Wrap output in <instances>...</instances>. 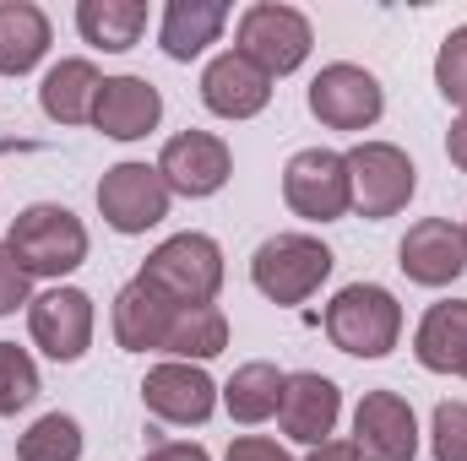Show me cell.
<instances>
[{
    "mask_svg": "<svg viewBox=\"0 0 467 461\" xmlns=\"http://www.w3.org/2000/svg\"><path fill=\"white\" fill-rule=\"evenodd\" d=\"M5 250L16 255V266L27 277H66L88 261V229L71 207H55V201H33L11 218L5 233Z\"/></svg>",
    "mask_w": 467,
    "mask_h": 461,
    "instance_id": "obj_1",
    "label": "cell"
},
{
    "mask_svg": "<svg viewBox=\"0 0 467 461\" xmlns=\"http://www.w3.org/2000/svg\"><path fill=\"white\" fill-rule=\"evenodd\" d=\"M141 282L152 293H163L169 304H180V310L213 304L218 288H223V250L207 233H174L141 261Z\"/></svg>",
    "mask_w": 467,
    "mask_h": 461,
    "instance_id": "obj_2",
    "label": "cell"
},
{
    "mask_svg": "<svg viewBox=\"0 0 467 461\" xmlns=\"http://www.w3.org/2000/svg\"><path fill=\"white\" fill-rule=\"evenodd\" d=\"M327 337L353 358H386L402 337V304L380 282H348L327 304Z\"/></svg>",
    "mask_w": 467,
    "mask_h": 461,
    "instance_id": "obj_3",
    "label": "cell"
},
{
    "mask_svg": "<svg viewBox=\"0 0 467 461\" xmlns=\"http://www.w3.org/2000/svg\"><path fill=\"white\" fill-rule=\"evenodd\" d=\"M332 277V250L310 233H272L250 255V282L272 304H305Z\"/></svg>",
    "mask_w": 467,
    "mask_h": 461,
    "instance_id": "obj_4",
    "label": "cell"
},
{
    "mask_svg": "<svg viewBox=\"0 0 467 461\" xmlns=\"http://www.w3.org/2000/svg\"><path fill=\"white\" fill-rule=\"evenodd\" d=\"M234 38H239V55H244V60H255L266 77H288V71H299V66L310 60L316 27H310V16H305V11H294V5L255 0V5H244V16H239Z\"/></svg>",
    "mask_w": 467,
    "mask_h": 461,
    "instance_id": "obj_5",
    "label": "cell"
},
{
    "mask_svg": "<svg viewBox=\"0 0 467 461\" xmlns=\"http://www.w3.org/2000/svg\"><path fill=\"white\" fill-rule=\"evenodd\" d=\"M343 158H348V185H353V212L358 218L380 223V218H397L413 201L419 169H413V158L402 147H391V141H358Z\"/></svg>",
    "mask_w": 467,
    "mask_h": 461,
    "instance_id": "obj_6",
    "label": "cell"
},
{
    "mask_svg": "<svg viewBox=\"0 0 467 461\" xmlns=\"http://www.w3.org/2000/svg\"><path fill=\"white\" fill-rule=\"evenodd\" d=\"M283 201L305 223H337L353 212V185H348V158L332 147H305L283 169Z\"/></svg>",
    "mask_w": 467,
    "mask_h": 461,
    "instance_id": "obj_7",
    "label": "cell"
},
{
    "mask_svg": "<svg viewBox=\"0 0 467 461\" xmlns=\"http://www.w3.org/2000/svg\"><path fill=\"white\" fill-rule=\"evenodd\" d=\"M158 174L169 185V196H191V201H207L229 185L234 174V152L223 136L213 130H180L163 141L158 152Z\"/></svg>",
    "mask_w": 467,
    "mask_h": 461,
    "instance_id": "obj_8",
    "label": "cell"
},
{
    "mask_svg": "<svg viewBox=\"0 0 467 461\" xmlns=\"http://www.w3.org/2000/svg\"><path fill=\"white\" fill-rule=\"evenodd\" d=\"M99 212L115 233H147L169 218V185L158 163H115L99 179Z\"/></svg>",
    "mask_w": 467,
    "mask_h": 461,
    "instance_id": "obj_9",
    "label": "cell"
},
{
    "mask_svg": "<svg viewBox=\"0 0 467 461\" xmlns=\"http://www.w3.org/2000/svg\"><path fill=\"white\" fill-rule=\"evenodd\" d=\"M386 109V93L380 82L353 66V60H337V66H321L316 82H310V115L321 119L327 130H369Z\"/></svg>",
    "mask_w": 467,
    "mask_h": 461,
    "instance_id": "obj_10",
    "label": "cell"
},
{
    "mask_svg": "<svg viewBox=\"0 0 467 461\" xmlns=\"http://www.w3.org/2000/svg\"><path fill=\"white\" fill-rule=\"evenodd\" d=\"M353 451L358 461H413L419 456V418L397 391H364L353 407Z\"/></svg>",
    "mask_w": 467,
    "mask_h": 461,
    "instance_id": "obj_11",
    "label": "cell"
},
{
    "mask_svg": "<svg viewBox=\"0 0 467 461\" xmlns=\"http://www.w3.org/2000/svg\"><path fill=\"white\" fill-rule=\"evenodd\" d=\"M27 332L55 364H77L93 347V299L82 288H49L27 304Z\"/></svg>",
    "mask_w": 467,
    "mask_h": 461,
    "instance_id": "obj_12",
    "label": "cell"
},
{
    "mask_svg": "<svg viewBox=\"0 0 467 461\" xmlns=\"http://www.w3.org/2000/svg\"><path fill=\"white\" fill-rule=\"evenodd\" d=\"M141 402H147V413L163 418V424H207L213 407H218V385H213L207 369L169 358V364H152V369H147Z\"/></svg>",
    "mask_w": 467,
    "mask_h": 461,
    "instance_id": "obj_13",
    "label": "cell"
},
{
    "mask_svg": "<svg viewBox=\"0 0 467 461\" xmlns=\"http://www.w3.org/2000/svg\"><path fill=\"white\" fill-rule=\"evenodd\" d=\"M337 418H343V391L327 380V374H316V369H299V374H288V385H283V407H277V424H283V435L294 440V446H327L332 440V429H337Z\"/></svg>",
    "mask_w": 467,
    "mask_h": 461,
    "instance_id": "obj_14",
    "label": "cell"
},
{
    "mask_svg": "<svg viewBox=\"0 0 467 461\" xmlns=\"http://www.w3.org/2000/svg\"><path fill=\"white\" fill-rule=\"evenodd\" d=\"M397 266L408 271V282H419V288H446V282H457L467 271V239L457 223H446V218H424V223H413L408 239L397 244Z\"/></svg>",
    "mask_w": 467,
    "mask_h": 461,
    "instance_id": "obj_15",
    "label": "cell"
},
{
    "mask_svg": "<svg viewBox=\"0 0 467 461\" xmlns=\"http://www.w3.org/2000/svg\"><path fill=\"white\" fill-rule=\"evenodd\" d=\"M202 104L223 119H250L272 104V77L255 60H244L239 49H229L202 71Z\"/></svg>",
    "mask_w": 467,
    "mask_h": 461,
    "instance_id": "obj_16",
    "label": "cell"
},
{
    "mask_svg": "<svg viewBox=\"0 0 467 461\" xmlns=\"http://www.w3.org/2000/svg\"><path fill=\"white\" fill-rule=\"evenodd\" d=\"M158 119H163V98H158V87L147 77H104L93 125L109 141H141V136L158 130Z\"/></svg>",
    "mask_w": 467,
    "mask_h": 461,
    "instance_id": "obj_17",
    "label": "cell"
},
{
    "mask_svg": "<svg viewBox=\"0 0 467 461\" xmlns=\"http://www.w3.org/2000/svg\"><path fill=\"white\" fill-rule=\"evenodd\" d=\"M174 310L180 304H169L163 293H152L141 277L125 282L115 293V343L125 353H163L169 326H174Z\"/></svg>",
    "mask_w": 467,
    "mask_h": 461,
    "instance_id": "obj_18",
    "label": "cell"
},
{
    "mask_svg": "<svg viewBox=\"0 0 467 461\" xmlns=\"http://www.w3.org/2000/svg\"><path fill=\"white\" fill-rule=\"evenodd\" d=\"M413 353L424 369L435 374H462L467 380V299H446L430 304L419 332H413Z\"/></svg>",
    "mask_w": 467,
    "mask_h": 461,
    "instance_id": "obj_19",
    "label": "cell"
},
{
    "mask_svg": "<svg viewBox=\"0 0 467 461\" xmlns=\"http://www.w3.org/2000/svg\"><path fill=\"white\" fill-rule=\"evenodd\" d=\"M223 27H229V5L223 0H169L158 44H163L169 60H196L207 44H218Z\"/></svg>",
    "mask_w": 467,
    "mask_h": 461,
    "instance_id": "obj_20",
    "label": "cell"
},
{
    "mask_svg": "<svg viewBox=\"0 0 467 461\" xmlns=\"http://www.w3.org/2000/svg\"><path fill=\"white\" fill-rule=\"evenodd\" d=\"M99 93H104V77L93 60H60V66H49V77L38 87V109L55 125H82L99 109Z\"/></svg>",
    "mask_w": 467,
    "mask_h": 461,
    "instance_id": "obj_21",
    "label": "cell"
},
{
    "mask_svg": "<svg viewBox=\"0 0 467 461\" xmlns=\"http://www.w3.org/2000/svg\"><path fill=\"white\" fill-rule=\"evenodd\" d=\"M49 55V16L33 0H0V77H27Z\"/></svg>",
    "mask_w": 467,
    "mask_h": 461,
    "instance_id": "obj_22",
    "label": "cell"
},
{
    "mask_svg": "<svg viewBox=\"0 0 467 461\" xmlns=\"http://www.w3.org/2000/svg\"><path fill=\"white\" fill-rule=\"evenodd\" d=\"M283 385H288V374L277 364H266V358L239 364L229 374V385H223V407H229L234 424H266L283 407Z\"/></svg>",
    "mask_w": 467,
    "mask_h": 461,
    "instance_id": "obj_23",
    "label": "cell"
},
{
    "mask_svg": "<svg viewBox=\"0 0 467 461\" xmlns=\"http://www.w3.org/2000/svg\"><path fill=\"white\" fill-rule=\"evenodd\" d=\"M77 33L93 49L125 55L136 49V38L147 33V0H82L77 5Z\"/></svg>",
    "mask_w": 467,
    "mask_h": 461,
    "instance_id": "obj_24",
    "label": "cell"
},
{
    "mask_svg": "<svg viewBox=\"0 0 467 461\" xmlns=\"http://www.w3.org/2000/svg\"><path fill=\"white\" fill-rule=\"evenodd\" d=\"M229 347V321L218 304H196V310H174V326H169V343L163 353H174L180 364H202V358H218Z\"/></svg>",
    "mask_w": 467,
    "mask_h": 461,
    "instance_id": "obj_25",
    "label": "cell"
},
{
    "mask_svg": "<svg viewBox=\"0 0 467 461\" xmlns=\"http://www.w3.org/2000/svg\"><path fill=\"white\" fill-rule=\"evenodd\" d=\"M16 461H82V424L71 413H44L16 440Z\"/></svg>",
    "mask_w": 467,
    "mask_h": 461,
    "instance_id": "obj_26",
    "label": "cell"
},
{
    "mask_svg": "<svg viewBox=\"0 0 467 461\" xmlns=\"http://www.w3.org/2000/svg\"><path fill=\"white\" fill-rule=\"evenodd\" d=\"M33 396H38V364L27 358V347L0 343V418H16Z\"/></svg>",
    "mask_w": 467,
    "mask_h": 461,
    "instance_id": "obj_27",
    "label": "cell"
},
{
    "mask_svg": "<svg viewBox=\"0 0 467 461\" xmlns=\"http://www.w3.org/2000/svg\"><path fill=\"white\" fill-rule=\"evenodd\" d=\"M435 87H441L446 104H457L467 115V22L446 33V44L435 55Z\"/></svg>",
    "mask_w": 467,
    "mask_h": 461,
    "instance_id": "obj_28",
    "label": "cell"
},
{
    "mask_svg": "<svg viewBox=\"0 0 467 461\" xmlns=\"http://www.w3.org/2000/svg\"><path fill=\"white\" fill-rule=\"evenodd\" d=\"M430 451H435V461H467V402H441L435 407Z\"/></svg>",
    "mask_w": 467,
    "mask_h": 461,
    "instance_id": "obj_29",
    "label": "cell"
},
{
    "mask_svg": "<svg viewBox=\"0 0 467 461\" xmlns=\"http://www.w3.org/2000/svg\"><path fill=\"white\" fill-rule=\"evenodd\" d=\"M27 282H33V277H27V271L16 266V255L0 244V315H16L22 304H33V299H27Z\"/></svg>",
    "mask_w": 467,
    "mask_h": 461,
    "instance_id": "obj_30",
    "label": "cell"
},
{
    "mask_svg": "<svg viewBox=\"0 0 467 461\" xmlns=\"http://www.w3.org/2000/svg\"><path fill=\"white\" fill-rule=\"evenodd\" d=\"M223 461H288V451L277 440H266V435H239Z\"/></svg>",
    "mask_w": 467,
    "mask_h": 461,
    "instance_id": "obj_31",
    "label": "cell"
},
{
    "mask_svg": "<svg viewBox=\"0 0 467 461\" xmlns=\"http://www.w3.org/2000/svg\"><path fill=\"white\" fill-rule=\"evenodd\" d=\"M141 461H213L202 446H185V440H169V446H152Z\"/></svg>",
    "mask_w": 467,
    "mask_h": 461,
    "instance_id": "obj_32",
    "label": "cell"
},
{
    "mask_svg": "<svg viewBox=\"0 0 467 461\" xmlns=\"http://www.w3.org/2000/svg\"><path fill=\"white\" fill-rule=\"evenodd\" d=\"M446 152H451V163H457V169L467 174V115L457 119L451 130H446Z\"/></svg>",
    "mask_w": 467,
    "mask_h": 461,
    "instance_id": "obj_33",
    "label": "cell"
},
{
    "mask_svg": "<svg viewBox=\"0 0 467 461\" xmlns=\"http://www.w3.org/2000/svg\"><path fill=\"white\" fill-rule=\"evenodd\" d=\"M305 461H358V451H353V440H327V446H316Z\"/></svg>",
    "mask_w": 467,
    "mask_h": 461,
    "instance_id": "obj_34",
    "label": "cell"
},
{
    "mask_svg": "<svg viewBox=\"0 0 467 461\" xmlns=\"http://www.w3.org/2000/svg\"><path fill=\"white\" fill-rule=\"evenodd\" d=\"M462 239H467V229H462Z\"/></svg>",
    "mask_w": 467,
    "mask_h": 461,
    "instance_id": "obj_35",
    "label": "cell"
}]
</instances>
